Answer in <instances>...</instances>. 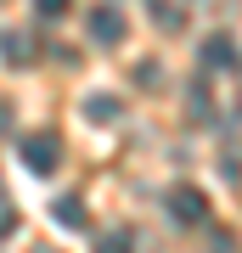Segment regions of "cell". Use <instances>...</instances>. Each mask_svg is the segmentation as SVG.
I'll return each mask as SVG.
<instances>
[{"mask_svg": "<svg viewBox=\"0 0 242 253\" xmlns=\"http://www.w3.org/2000/svg\"><path fill=\"white\" fill-rule=\"evenodd\" d=\"M17 152H23V163L34 174H51L56 163H62V135H56V129H28Z\"/></svg>", "mask_w": 242, "mask_h": 253, "instance_id": "1", "label": "cell"}, {"mask_svg": "<svg viewBox=\"0 0 242 253\" xmlns=\"http://www.w3.org/2000/svg\"><path fill=\"white\" fill-rule=\"evenodd\" d=\"M163 208H169V219H175V225H203V219H208V197H203L197 186H186V180L169 186Z\"/></svg>", "mask_w": 242, "mask_h": 253, "instance_id": "2", "label": "cell"}, {"mask_svg": "<svg viewBox=\"0 0 242 253\" xmlns=\"http://www.w3.org/2000/svg\"><path fill=\"white\" fill-rule=\"evenodd\" d=\"M124 34H130V23H124V11L118 6H90V40L96 45H124Z\"/></svg>", "mask_w": 242, "mask_h": 253, "instance_id": "3", "label": "cell"}, {"mask_svg": "<svg viewBox=\"0 0 242 253\" xmlns=\"http://www.w3.org/2000/svg\"><path fill=\"white\" fill-rule=\"evenodd\" d=\"M51 219H56L62 231H85V225H90L85 197H73V191H68V197H56V203H51Z\"/></svg>", "mask_w": 242, "mask_h": 253, "instance_id": "4", "label": "cell"}, {"mask_svg": "<svg viewBox=\"0 0 242 253\" xmlns=\"http://www.w3.org/2000/svg\"><path fill=\"white\" fill-rule=\"evenodd\" d=\"M203 68H237V40L231 34H208L203 40Z\"/></svg>", "mask_w": 242, "mask_h": 253, "instance_id": "5", "label": "cell"}, {"mask_svg": "<svg viewBox=\"0 0 242 253\" xmlns=\"http://www.w3.org/2000/svg\"><path fill=\"white\" fill-rule=\"evenodd\" d=\"M118 113H124L118 96H90V101H85V118H90V124H113Z\"/></svg>", "mask_w": 242, "mask_h": 253, "instance_id": "6", "label": "cell"}, {"mask_svg": "<svg viewBox=\"0 0 242 253\" xmlns=\"http://www.w3.org/2000/svg\"><path fill=\"white\" fill-rule=\"evenodd\" d=\"M0 51H6V62H34V40H28V34H6V40H0Z\"/></svg>", "mask_w": 242, "mask_h": 253, "instance_id": "7", "label": "cell"}, {"mask_svg": "<svg viewBox=\"0 0 242 253\" xmlns=\"http://www.w3.org/2000/svg\"><path fill=\"white\" fill-rule=\"evenodd\" d=\"M96 253H135V236H130V231H113V236H101Z\"/></svg>", "mask_w": 242, "mask_h": 253, "instance_id": "8", "label": "cell"}, {"mask_svg": "<svg viewBox=\"0 0 242 253\" xmlns=\"http://www.w3.org/2000/svg\"><path fill=\"white\" fill-rule=\"evenodd\" d=\"M135 84H141V90H158V84H163L158 62H135Z\"/></svg>", "mask_w": 242, "mask_h": 253, "instance_id": "9", "label": "cell"}, {"mask_svg": "<svg viewBox=\"0 0 242 253\" xmlns=\"http://www.w3.org/2000/svg\"><path fill=\"white\" fill-rule=\"evenodd\" d=\"M152 17H158V28H169V34L180 28V11L169 6V0H152Z\"/></svg>", "mask_w": 242, "mask_h": 253, "instance_id": "10", "label": "cell"}, {"mask_svg": "<svg viewBox=\"0 0 242 253\" xmlns=\"http://www.w3.org/2000/svg\"><path fill=\"white\" fill-rule=\"evenodd\" d=\"M68 6H73V0H34V11H40L45 23H51V17H68Z\"/></svg>", "mask_w": 242, "mask_h": 253, "instance_id": "11", "label": "cell"}, {"mask_svg": "<svg viewBox=\"0 0 242 253\" xmlns=\"http://www.w3.org/2000/svg\"><path fill=\"white\" fill-rule=\"evenodd\" d=\"M11 225H17V208H0V236H6Z\"/></svg>", "mask_w": 242, "mask_h": 253, "instance_id": "12", "label": "cell"}, {"mask_svg": "<svg viewBox=\"0 0 242 253\" xmlns=\"http://www.w3.org/2000/svg\"><path fill=\"white\" fill-rule=\"evenodd\" d=\"M6 124H11V107H0V135H6Z\"/></svg>", "mask_w": 242, "mask_h": 253, "instance_id": "13", "label": "cell"}, {"mask_svg": "<svg viewBox=\"0 0 242 253\" xmlns=\"http://www.w3.org/2000/svg\"><path fill=\"white\" fill-rule=\"evenodd\" d=\"M40 253H51V248H40Z\"/></svg>", "mask_w": 242, "mask_h": 253, "instance_id": "14", "label": "cell"}]
</instances>
